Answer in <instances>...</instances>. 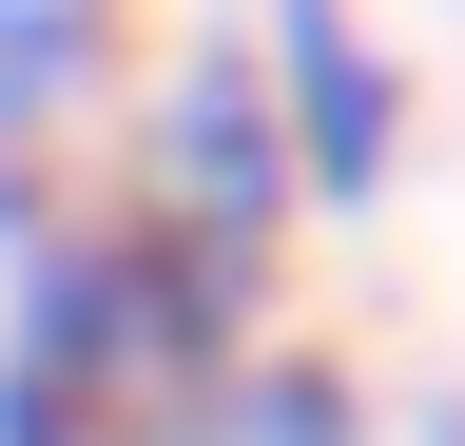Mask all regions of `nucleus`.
<instances>
[{
    "label": "nucleus",
    "mask_w": 465,
    "mask_h": 446,
    "mask_svg": "<svg viewBox=\"0 0 465 446\" xmlns=\"http://www.w3.org/2000/svg\"><path fill=\"white\" fill-rule=\"evenodd\" d=\"M155 213L174 233H213V253H252L272 272V213H291V155H272V97L232 39H194V59L155 78Z\"/></svg>",
    "instance_id": "obj_1"
},
{
    "label": "nucleus",
    "mask_w": 465,
    "mask_h": 446,
    "mask_svg": "<svg viewBox=\"0 0 465 446\" xmlns=\"http://www.w3.org/2000/svg\"><path fill=\"white\" fill-rule=\"evenodd\" d=\"M272 155H291V194H330V213H369L388 194V59H369V20H349V0H291V20H272Z\"/></svg>",
    "instance_id": "obj_2"
},
{
    "label": "nucleus",
    "mask_w": 465,
    "mask_h": 446,
    "mask_svg": "<svg viewBox=\"0 0 465 446\" xmlns=\"http://www.w3.org/2000/svg\"><path fill=\"white\" fill-rule=\"evenodd\" d=\"M97 39H116V0H0V136L58 117V97L97 78Z\"/></svg>",
    "instance_id": "obj_3"
},
{
    "label": "nucleus",
    "mask_w": 465,
    "mask_h": 446,
    "mask_svg": "<svg viewBox=\"0 0 465 446\" xmlns=\"http://www.w3.org/2000/svg\"><path fill=\"white\" fill-rule=\"evenodd\" d=\"M213 446H369V408H349L330 369H291V350H252V369H232V408H213Z\"/></svg>",
    "instance_id": "obj_4"
},
{
    "label": "nucleus",
    "mask_w": 465,
    "mask_h": 446,
    "mask_svg": "<svg viewBox=\"0 0 465 446\" xmlns=\"http://www.w3.org/2000/svg\"><path fill=\"white\" fill-rule=\"evenodd\" d=\"M446 446H465V427H446Z\"/></svg>",
    "instance_id": "obj_5"
}]
</instances>
